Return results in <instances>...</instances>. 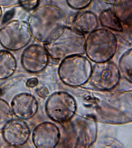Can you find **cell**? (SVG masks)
Returning <instances> with one entry per match:
<instances>
[{
  "instance_id": "obj_1",
  "label": "cell",
  "mask_w": 132,
  "mask_h": 148,
  "mask_svg": "<svg viewBox=\"0 0 132 148\" xmlns=\"http://www.w3.org/2000/svg\"><path fill=\"white\" fill-rule=\"evenodd\" d=\"M77 97L90 116L97 121L120 124L132 120V91L109 92L97 89L77 88Z\"/></svg>"
},
{
  "instance_id": "obj_2",
  "label": "cell",
  "mask_w": 132,
  "mask_h": 148,
  "mask_svg": "<svg viewBox=\"0 0 132 148\" xmlns=\"http://www.w3.org/2000/svg\"><path fill=\"white\" fill-rule=\"evenodd\" d=\"M27 22L32 38L44 45L55 41L62 34L68 27V17L59 7L46 4L32 10Z\"/></svg>"
},
{
  "instance_id": "obj_3",
  "label": "cell",
  "mask_w": 132,
  "mask_h": 148,
  "mask_svg": "<svg viewBox=\"0 0 132 148\" xmlns=\"http://www.w3.org/2000/svg\"><path fill=\"white\" fill-rule=\"evenodd\" d=\"M116 36L107 29L97 28L89 34L85 42V54L88 58L96 63L110 61L118 48Z\"/></svg>"
},
{
  "instance_id": "obj_4",
  "label": "cell",
  "mask_w": 132,
  "mask_h": 148,
  "mask_svg": "<svg viewBox=\"0 0 132 148\" xmlns=\"http://www.w3.org/2000/svg\"><path fill=\"white\" fill-rule=\"evenodd\" d=\"M86 39L84 34L67 27L56 40L44 46L49 57L62 60L74 56L84 55Z\"/></svg>"
},
{
  "instance_id": "obj_5",
  "label": "cell",
  "mask_w": 132,
  "mask_h": 148,
  "mask_svg": "<svg viewBox=\"0 0 132 148\" xmlns=\"http://www.w3.org/2000/svg\"><path fill=\"white\" fill-rule=\"evenodd\" d=\"M92 68L91 62L86 57L74 56L62 60L58 73L64 84L72 87H78L88 82Z\"/></svg>"
},
{
  "instance_id": "obj_6",
  "label": "cell",
  "mask_w": 132,
  "mask_h": 148,
  "mask_svg": "<svg viewBox=\"0 0 132 148\" xmlns=\"http://www.w3.org/2000/svg\"><path fill=\"white\" fill-rule=\"evenodd\" d=\"M32 39L27 22L24 21L10 20L0 28V45L7 50H20L27 46Z\"/></svg>"
},
{
  "instance_id": "obj_7",
  "label": "cell",
  "mask_w": 132,
  "mask_h": 148,
  "mask_svg": "<svg viewBox=\"0 0 132 148\" xmlns=\"http://www.w3.org/2000/svg\"><path fill=\"white\" fill-rule=\"evenodd\" d=\"M77 103L70 94L64 91L54 92L46 103L47 115L52 120L60 123L71 120L77 110Z\"/></svg>"
},
{
  "instance_id": "obj_8",
  "label": "cell",
  "mask_w": 132,
  "mask_h": 148,
  "mask_svg": "<svg viewBox=\"0 0 132 148\" xmlns=\"http://www.w3.org/2000/svg\"><path fill=\"white\" fill-rule=\"evenodd\" d=\"M73 147H90L97 140V121L90 116H77L72 122Z\"/></svg>"
},
{
  "instance_id": "obj_9",
  "label": "cell",
  "mask_w": 132,
  "mask_h": 148,
  "mask_svg": "<svg viewBox=\"0 0 132 148\" xmlns=\"http://www.w3.org/2000/svg\"><path fill=\"white\" fill-rule=\"evenodd\" d=\"M120 71L117 66L110 61L96 63L92 68L90 84L95 88L102 91L114 89L120 82Z\"/></svg>"
},
{
  "instance_id": "obj_10",
  "label": "cell",
  "mask_w": 132,
  "mask_h": 148,
  "mask_svg": "<svg viewBox=\"0 0 132 148\" xmlns=\"http://www.w3.org/2000/svg\"><path fill=\"white\" fill-rule=\"evenodd\" d=\"M49 56L44 45L33 44L23 51L21 56L23 68L32 73L41 72L48 66Z\"/></svg>"
},
{
  "instance_id": "obj_11",
  "label": "cell",
  "mask_w": 132,
  "mask_h": 148,
  "mask_svg": "<svg viewBox=\"0 0 132 148\" xmlns=\"http://www.w3.org/2000/svg\"><path fill=\"white\" fill-rule=\"evenodd\" d=\"M60 138L58 127L49 121L39 124L32 133V141L37 148H55L58 144Z\"/></svg>"
},
{
  "instance_id": "obj_12",
  "label": "cell",
  "mask_w": 132,
  "mask_h": 148,
  "mask_svg": "<svg viewBox=\"0 0 132 148\" xmlns=\"http://www.w3.org/2000/svg\"><path fill=\"white\" fill-rule=\"evenodd\" d=\"M3 138L10 145L19 147L24 145L30 136V130L24 120L13 119L3 132Z\"/></svg>"
},
{
  "instance_id": "obj_13",
  "label": "cell",
  "mask_w": 132,
  "mask_h": 148,
  "mask_svg": "<svg viewBox=\"0 0 132 148\" xmlns=\"http://www.w3.org/2000/svg\"><path fill=\"white\" fill-rule=\"evenodd\" d=\"M11 107L14 114L19 119L27 120L37 113L38 103L36 98L28 92L16 95L11 101Z\"/></svg>"
},
{
  "instance_id": "obj_14",
  "label": "cell",
  "mask_w": 132,
  "mask_h": 148,
  "mask_svg": "<svg viewBox=\"0 0 132 148\" xmlns=\"http://www.w3.org/2000/svg\"><path fill=\"white\" fill-rule=\"evenodd\" d=\"M99 21L97 15L91 11H83L77 14L72 22L71 27L82 34H89L98 28Z\"/></svg>"
},
{
  "instance_id": "obj_15",
  "label": "cell",
  "mask_w": 132,
  "mask_h": 148,
  "mask_svg": "<svg viewBox=\"0 0 132 148\" xmlns=\"http://www.w3.org/2000/svg\"><path fill=\"white\" fill-rule=\"evenodd\" d=\"M17 66V60L13 54L7 50L0 49V80L11 77Z\"/></svg>"
},
{
  "instance_id": "obj_16",
  "label": "cell",
  "mask_w": 132,
  "mask_h": 148,
  "mask_svg": "<svg viewBox=\"0 0 132 148\" xmlns=\"http://www.w3.org/2000/svg\"><path fill=\"white\" fill-rule=\"evenodd\" d=\"M113 10L122 24L131 28L132 0H114Z\"/></svg>"
},
{
  "instance_id": "obj_17",
  "label": "cell",
  "mask_w": 132,
  "mask_h": 148,
  "mask_svg": "<svg viewBox=\"0 0 132 148\" xmlns=\"http://www.w3.org/2000/svg\"><path fill=\"white\" fill-rule=\"evenodd\" d=\"M98 21L105 28L117 32H122L123 24L114 13L113 9H104L100 14Z\"/></svg>"
},
{
  "instance_id": "obj_18",
  "label": "cell",
  "mask_w": 132,
  "mask_h": 148,
  "mask_svg": "<svg viewBox=\"0 0 132 148\" xmlns=\"http://www.w3.org/2000/svg\"><path fill=\"white\" fill-rule=\"evenodd\" d=\"M119 69L124 77L132 83V50L131 47L123 53L119 61Z\"/></svg>"
},
{
  "instance_id": "obj_19",
  "label": "cell",
  "mask_w": 132,
  "mask_h": 148,
  "mask_svg": "<svg viewBox=\"0 0 132 148\" xmlns=\"http://www.w3.org/2000/svg\"><path fill=\"white\" fill-rule=\"evenodd\" d=\"M13 113L10 104L0 98V133L13 119Z\"/></svg>"
},
{
  "instance_id": "obj_20",
  "label": "cell",
  "mask_w": 132,
  "mask_h": 148,
  "mask_svg": "<svg viewBox=\"0 0 132 148\" xmlns=\"http://www.w3.org/2000/svg\"><path fill=\"white\" fill-rule=\"evenodd\" d=\"M93 0H66L68 5L76 10H82L89 6Z\"/></svg>"
},
{
  "instance_id": "obj_21",
  "label": "cell",
  "mask_w": 132,
  "mask_h": 148,
  "mask_svg": "<svg viewBox=\"0 0 132 148\" xmlns=\"http://www.w3.org/2000/svg\"><path fill=\"white\" fill-rule=\"evenodd\" d=\"M40 0H18V4L26 11H32L39 6Z\"/></svg>"
},
{
  "instance_id": "obj_22",
  "label": "cell",
  "mask_w": 132,
  "mask_h": 148,
  "mask_svg": "<svg viewBox=\"0 0 132 148\" xmlns=\"http://www.w3.org/2000/svg\"><path fill=\"white\" fill-rule=\"evenodd\" d=\"M37 92L39 97L44 99L47 98L49 95L48 89L45 86L41 87L37 89Z\"/></svg>"
},
{
  "instance_id": "obj_23",
  "label": "cell",
  "mask_w": 132,
  "mask_h": 148,
  "mask_svg": "<svg viewBox=\"0 0 132 148\" xmlns=\"http://www.w3.org/2000/svg\"><path fill=\"white\" fill-rule=\"evenodd\" d=\"M39 83V80L37 77H32L26 81V86L29 88H34L38 85Z\"/></svg>"
},
{
  "instance_id": "obj_24",
  "label": "cell",
  "mask_w": 132,
  "mask_h": 148,
  "mask_svg": "<svg viewBox=\"0 0 132 148\" xmlns=\"http://www.w3.org/2000/svg\"><path fill=\"white\" fill-rule=\"evenodd\" d=\"M3 15V9H2L0 5V22H1V20L2 19V16Z\"/></svg>"
}]
</instances>
